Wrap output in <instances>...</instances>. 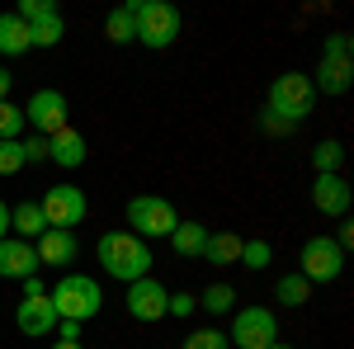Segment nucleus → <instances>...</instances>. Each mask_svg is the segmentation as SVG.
I'll return each instance as SVG.
<instances>
[{"instance_id":"1","label":"nucleus","mask_w":354,"mask_h":349,"mask_svg":"<svg viewBox=\"0 0 354 349\" xmlns=\"http://www.w3.org/2000/svg\"><path fill=\"white\" fill-rule=\"evenodd\" d=\"M100 265L118 283H137L151 274V245L133 232H104L100 236Z\"/></svg>"},{"instance_id":"2","label":"nucleus","mask_w":354,"mask_h":349,"mask_svg":"<svg viewBox=\"0 0 354 349\" xmlns=\"http://www.w3.org/2000/svg\"><path fill=\"white\" fill-rule=\"evenodd\" d=\"M53 302L57 321H90V317H100V307H104V293H100V283L90 279V274H62L57 279V288L48 293Z\"/></svg>"},{"instance_id":"3","label":"nucleus","mask_w":354,"mask_h":349,"mask_svg":"<svg viewBox=\"0 0 354 349\" xmlns=\"http://www.w3.org/2000/svg\"><path fill=\"white\" fill-rule=\"evenodd\" d=\"M317 104V90H312V76L302 71H288V76H274L270 81V95H265V109L288 118V123H302Z\"/></svg>"},{"instance_id":"4","label":"nucleus","mask_w":354,"mask_h":349,"mask_svg":"<svg viewBox=\"0 0 354 349\" xmlns=\"http://www.w3.org/2000/svg\"><path fill=\"white\" fill-rule=\"evenodd\" d=\"M137 43L142 48H170L180 38V10L165 0H137Z\"/></svg>"},{"instance_id":"5","label":"nucleus","mask_w":354,"mask_h":349,"mask_svg":"<svg viewBox=\"0 0 354 349\" xmlns=\"http://www.w3.org/2000/svg\"><path fill=\"white\" fill-rule=\"evenodd\" d=\"M128 227H133V236L151 241V236H170L180 227V217L161 194H137V198H128Z\"/></svg>"},{"instance_id":"6","label":"nucleus","mask_w":354,"mask_h":349,"mask_svg":"<svg viewBox=\"0 0 354 349\" xmlns=\"http://www.w3.org/2000/svg\"><path fill=\"white\" fill-rule=\"evenodd\" d=\"M274 340H279V321H274L270 307L232 312V330H227V345L232 349H270Z\"/></svg>"},{"instance_id":"7","label":"nucleus","mask_w":354,"mask_h":349,"mask_svg":"<svg viewBox=\"0 0 354 349\" xmlns=\"http://www.w3.org/2000/svg\"><path fill=\"white\" fill-rule=\"evenodd\" d=\"M298 265H302L298 274L307 283H335L345 274V250L330 241V236H312V241H302Z\"/></svg>"},{"instance_id":"8","label":"nucleus","mask_w":354,"mask_h":349,"mask_svg":"<svg viewBox=\"0 0 354 349\" xmlns=\"http://www.w3.org/2000/svg\"><path fill=\"white\" fill-rule=\"evenodd\" d=\"M38 208H43V217H48V227H62V232L81 227L85 213H90L85 189H76V185H53L43 198H38Z\"/></svg>"},{"instance_id":"9","label":"nucleus","mask_w":354,"mask_h":349,"mask_svg":"<svg viewBox=\"0 0 354 349\" xmlns=\"http://www.w3.org/2000/svg\"><path fill=\"white\" fill-rule=\"evenodd\" d=\"M66 95L62 90H33L28 95V104H24V123H33L38 128V137H53L66 128Z\"/></svg>"},{"instance_id":"10","label":"nucleus","mask_w":354,"mask_h":349,"mask_svg":"<svg viewBox=\"0 0 354 349\" xmlns=\"http://www.w3.org/2000/svg\"><path fill=\"white\" fill-rule=\"evenodd\" d=\"M165 283H156V279H151V274H147V279H137V283H128V297H123V302H128V317H133V321H161L165 317Z\"/></svg>"},{"instance_id":"11","label":"nucleus","mask_w":354,"mask_h":349,"mask_svg":"<svg viewBox=\"0 0 354 349\" xmlns=\"http://www.w3.org/2000/svg\"><path fill=\"white\" fill-rule=\"evenodd\" d=\"M38 250L33 241H19V236H5L0 241V279H28V274H38Z\"/></svg>"},{"instance_id":"12","label":"nucleus","mask_w":354,"mask_h":349,"mask_svg":"<svg viewBox=\"0 0 354 349\" xmlns=\"http://www.w3.org/2000/svg\"><path fill=\"white\" fill-rule=\"evenodd\" d=\"M312 208L326 217H345L350 213V185L340 175H317L312 180Z\"/></svg>"},{"instance_id":"13","label":"nucleus","mask_w":354,"mask_h":349,"mask_svg":"<svg viewBox=\"0 0 354 349\" xmlns=\"http://www.w3.org/2000/svg\"><path fill=\"white\" fill-rule=\"evenodd\" d=\"M85 156H90V147H85V137L66 123L62 133H53L48 137V161H57L62 170H81L85 165Z\"/></svg>"},{"instance_id":"14","label":"nucleus","mask_w":354,"mask_h":349,"mask_svg":"<svg viewBox=\"0 0 354 349\" xmlns=\"http://www.w3.org/2000/svg\"><path fill=\"white\" fill-rule=\"evenodd\" d=\"M33 250H38V265H71V260L81 255L76 232H62V227H48V232L33 241Z\"/></svg>"},{"instance_id":"15","label":"nucleus","mask_w":354,"mask_h":349,"mask_svg":"<svg viewBox=\"0 0 354 349\" xmlns=\"http://www.w3.org/2000/svg\"><path fill=\"white\" fill-rule=\"evenodd\" d=\"M15 326L24 330V335H53L57 330V312L48 297H24L19 307H15Z\"/></svg>"},{"instance_id":"16","label":"nucleus","mask_w":354,"mask_h":349,"mask_svg":"<svg viewBox=\"0 0 354 349\" xmlns=\"http://www.w3.org/2000/svg\"><path fill=\"white\" fill-rule=\"evenodd\" d=\"M43 232H48V217H43V208H38L33 198H24V203L10 208V236H19V241H38Z\"/></svg>"},{"instance_id":"17","label":"nucleus","mask_w":354,"mask_h":349,"mask_svg":"<svg viewBox=\"0 0 354 349\" xmlns=\"http://www.w3.org/2000/svg\"><path fill=\"white\" fill-rule=\"evenodd\" d=\"M350 81H354V66H350V62H340V57H322V62H317V81H312V90L345 95Z\"/></svg>"},{"instance_id":"18","label":"nucleus","mask_w":354,"mask_h":349,"mask_svg":"<svg viewBox=\"0 0 354 349\" xmlns=\"http://www.w3.org/2000/svg\"><path fill=\"white\" fill-rule=\"evenodd\" d=\"M137 0H128V5H118V10H109L104 15V33H109V43H137Z\"/></svg>"},{"instance_id":"19","label":"nucleus","mask_w":354,"mask_h":349,"mask_svg":"<svg viewBox=\"0 0 354 349\" xmlns=\"http://www.w3.org/2000/svg\"><path fill=\"white\" fill-rule=\"evenodd\" d=\"M0 53L5 57H24L28 53V24L10 10V15H0Z\"/></svg>"},{"instance_id":"20","label":"nucleus","mask_w":354,"mask_h":349,"mask_svg":"<svg viewBox=\"0 0 354 349\" xmlns=\"http://www.w3.org/2000/svg\"><path fill=\"white\" fill-rule=\"evenodd\" d=\"M170 241H175V255L198 260V255H203V241H208V227H203V222H180V227L170 232Z\"/></svg>"},{"instance_id":"21","label":"nucleus","mask_w":354,"mask_h":349,"mask_svg":"<svg viewBox=\"0 0 354 349\" xmlns=\"http://www.w3.org/2000/svg\"><path fill=\"white\" fill-rule=\"evenodd\" d=\"M198 260H208V265H236V260H241V236H232V232H218V236H208Z\"/></svg>"},{"instance_id":"22","label":"nucleus","mask_w":354,"mask_h":349,"mask_svg":"<svg viewBox=\"0 0 354 349\" xmlns=\"http://www.w3.org/2000/svg\"><path fill=\"white\" fill-rule=\"evenodd\" d=\"M62 38H66L62 15H43V19H33V24H28V48H57Z\"/></svg>"},{"instance_id":"23","label":"nucleus","mask_w":354,"mask_h":349,"mask_svg":"<svg viewBox=\"0 0 354 349\" xmlns=\"http://www.w3.org/2000/svg\"><path fill=\"white\" fill-rule=\"evenodd\" d=\"M198 307H203L208 317H227V312H236V288H232V283H208L203 297H198Z\"/></svg>"},{"instance_id":"24","label":"nucleus","mask_w":354,"mask_h":349,"mask_svg":"<svg viewBox=\"0 0 354 349\" xmlns=\"http://www.w3.org/2000/svg\"><path fill=\"white\" fill-rule=\"evenodd\" d=\"M312 165H317V175H340V165H345V147L326 137V142H317V151H312Z\"/></svg>"},{"instance_id":"25","label":"nucleus","mask_w":354,"mask_h":349,"mask_svg":"<svg viewBox=\"0 0 354 349\" xmlns=\"http://www.w3.org/2000/svg\"><path fill=\"white\" fill-rule=\"evenodd\" d=\"M274 297H279L283 307H302V302L312 297V283H307L302 274H283V279L274 283Z\"/></svg>"},{"instance_id":"26","label":"nucleus","mask_w":354,"mask_h":349,"mask_svg":"<svg viewBox=\"0 0 354 349\" xmlns=\"http://www.w3.org/2000/svg\"><path fill=\"white\" fill-rule=\"evenodd\" d=\"M19 133H24V109L0 100V142H15Z\"/></svg>"},{"instance_id":"27","label":"nucleus","mask_w":354,"mask_h":349,"mask_svg":"<svg viewBox=\"0 0 354 349\" xmlns=\"http://www.w3.org/2000/svg\"><path fill=\"white\" fill-rule=\"evenodd\" d=\"M270 260H274L270 241H241V265L245 269H265Z\"/></svg>"},{"instance_id":"28","label":"nucleus","mask_w":354,"mask_h":349,"mask_svg":"<svg viewBox=\"0 0 354 349\" xmlns=\"http://www.w3.org/2000/svg\"><path fill=\"white\" fill-rule=\"evenodd\" d=\"M180 349H232V345H227V335H222V330H213V326H208V330H194Z\"/></svg>"},{"instance_id":"29","label":"nucleus","mask_w":354,"mask_h":349,"mask_svg":"<svg viewBox=\"0 0 354 349\" xmlns=\"http://www.w3.org/2000/svg\"><path fill=\"white\" fill-rule=\"evenodd\" d=\"M15 170H24V147H19V137H15V142H0V175H15Z\"/></svg>"},{"instance_id":"30","label":"nucleus","mask_w":354,"mask_h":349,"mask_svg":"<svg viewBox=\"0 0 354 349\" xmlns=\"http://www.w3.org/2000/svg\"><path fill=\"white\" fill-rule=\"evenodd\" d=\"M24 24H33V19H43V15H62L53 0H19V10H15Z\"/></svg>"},{"instance_id":"31","label":"nucleus","mask_w":354,"mask_h":349,"mask_svg":"<svg viewBox=\"0 0 354 349\" xmlns=\"http://www.w3.org/2000/svg\"><path fill=\"white\" fill-rule=\"evenodd\" d=\"M198 312V297L194 293H170L165 297V317H194Z\"/></svg>"},{"instance_id":"32","label":"nucleus","mask_w":354,"mask_h":349,"mask_svg":"<svg viewBox=\"0 0 354 349\" xmlns=\"http://www.w3.org/2000/svg\"><path fill=\"white\" fill-rule=\"evenodd\" d=\"M260 128H265L270 137H288L298 123H288V118H279V113H270V109H265V113H260Z\"/></svg>"},{"instance_id":"33","label":"nucleus","mask_w":354,"mask_h":349,"mask_svg":"<svg viewBox=\"0 0 354 349\" xmlns=\"http://www.w3.org/2000/svg\"><path fill=\"white\" fill-rule=\"evenodd\" d=\"M19 147H24V165H38V161H48V137H24Z\"/></svg>"},{"instance_id":"34","label":"nucleus","mask_w":354,"mask_h":349,"mask_svg":"<svg viewBox=\"0 0 354 349\" xmlns=\"http://www.w3.org/2000/svg\"><path fill=\"white\" fill-rule=\"evenodd\" d=\"M322 57H340V62H350V33H330Z\"/></svg>"},{"instance_id":"35","label":"nucleus","mask_w":354,"mask_h":349,"mask_svg":"<svg viewBox=\"0 0 354 349\" xmlns=\"http://www.w3.org/2000/svg\"><path fill=\"white\" fill-rule=\"evenodd\" d=\"M330 241L340 245V250H350V241H354V222H345V217H340V227H335V236H330Z\"/></svg>"},{"instance_id":"36","label":"nucleus","mask_w":354,"mask_h":349,"mask_svg":"<svg viewBox=\"0 0 354 349\" xmlns=\"http://www.w3.org/2000/svg\"><path fill=\"white\" fill-rule=\"evenodd\" d=\"M24 297H48V288H43L38 274H28V279H24Z\"/></svg>"},{"instance_id":"37","label":"nucleus","mask_w":354,"mask_h":349,"mask_svg":"<svg viewBox=\"0 0 354 349\" xmlns=\"http://www.w3.org/2000/svg\"><path fill=\"white\" fill-rule=\"evenodd\" d=\"M5 236H10V203L0 198V241H5Z\"/></svg>"},{"instance_id":"38","label":"nucleus","mask_w":354,"mask_h":349,"mask_svg":"<svg viewBox=\"0 0 354 349\" xmlns=\"http://www.w3.org/2000/svg\"><path fill=\"white\" fill-rule=\"evenodd\" d=\"M62 340H81V326H76V321H62Z\"/></svg>"},{"instance_id":"39","label":"nucleus","mask_w":354,"mask_h":349,"mask_svg":"<svg viewBox=\"0 0 354 349\" xmlns=\"http://www.w3.org/2000/svg\"><path fill=\"white\" fill-rule=\"evenodd\" d=\"M10 85H15V76H10V71L0 66V100H10Z\"/></svg>"},{"instance_id":"40","label":"nucleus","mask_w":354,"mask_h":349,"mask_svg":"<svg viewBox=\"0 0 354 349\" xmlns=\"http://www.w3.org/2000/svg\"><path fill=\"white\" fill-rule=\"evenodd\" d=\"M48 349H85V345H81V340H53Z\"/></svg>"},{"instance_id":"41","label":"nucleus","mask_w":354,"mask_h":349,"mask_svg":"<svg viewBox=\"0 0 354 349\" xmlns=\"http://www.w3.org/2000/svg\"><path fill=\"white\" fill-rule=\"evenodd\" d=\"M270 349H293V345H283V340H274V345Z\"/></svg>"}]
</instances>
